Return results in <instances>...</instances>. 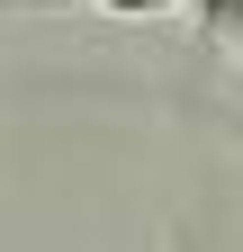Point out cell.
<instances>
[{
    "label": "cell",
    "instance_id": "obj_1",
    "mask_svg": "<svg viewBox=\"0 0 243 252\" xmlns=\"http://www.w3.org/2000/svg\"><path fill=\"white\" fill-rule=\"evenodd\" d=\"M189 18H198L207 45H225V54L243 63V0H189Z\"/></svg>",
    "mask_w": 243,
    "mask_h": 252
}]
</instances>
